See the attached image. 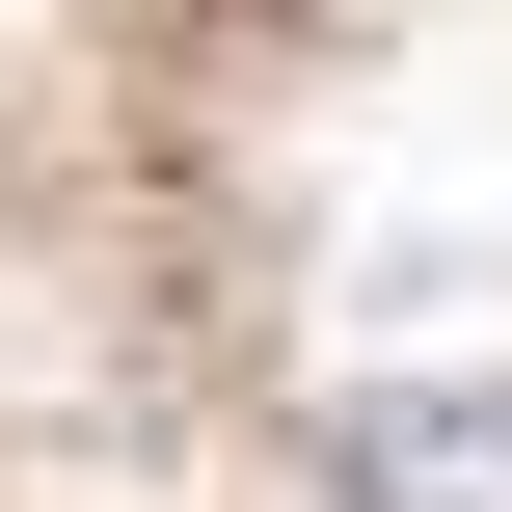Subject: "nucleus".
I'll use <instances>...</instances> for the list:
<instances>
[{
    "label": "nucleus",
    "instance_id": "obj_1",
    "mask_svg": "<svg viewBox=\"0 0 512 512\" xmlns=\"http://www.w3.org/2000/svg\"><path fill=\"white\" fill-rule=\"evenodd\" d=\"M324 512H512V378H378V405H324Z\"/></svg>",
    "mask_w": 512,
    "mask_h": 512
}]
</instances>
